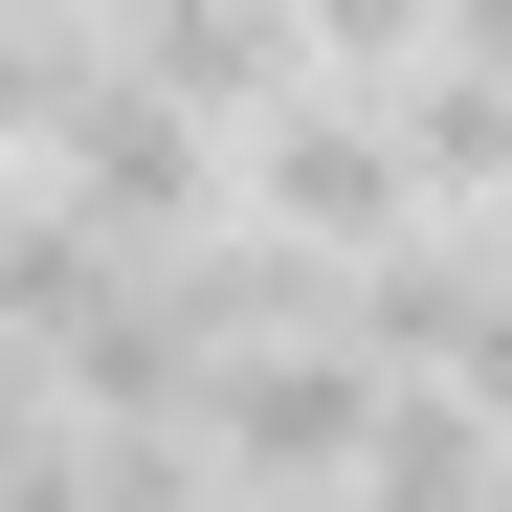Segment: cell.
Segmentation results:
<instances>
[{"instance_id":"4","label":"cell","mask_w":512,"mask_h":512,"mask_svg":"<svg viewBox=\"0 0 512 512\" xmlns=\"http://www.w3.org/2000/svg\"><path fill=\"white\" fill-rule=\"evenodd\" d=\"M90 23H112L179 112H223V134H268V112L312 90V0H90Z\"/></svg>"},{"instance_id":"2","label":"cell","mask_w":512,"mask_h":512,"mask_svg":"<svg viewBox=\"0 0 512 512\" xmlns=\"http://www.w3.org/2000/svg\"><path fill=\"white\" fill-rule=\"evenodd\" d=\"M245 223H290V245H334V268H379V245H423L446 201H423V156H401V112L312 67V90H290L268 134H245Z\"/></svg>"},{"instance_id":"8","label":"cell","mask_w":512,"mask_h":512,"mask_svg":"<svg viewBox=\"0 0 512 512\" xmlns=\"http://www.w3.org/2000/svg\"><path fill=\"white\" fill-rule=\"evenodd\" d=\"M23 23H67V0H23Z\"/></svg>"},{"instance_id":"6","label":"cell","mask_w":512,"mask_h":512,"mask_svg":"<svg viewBox=\"0 0 512 512\" xmlns=\"http://www.w3.org/2000/svg\"><path fill=\"white\" fill-rule=\"evenodd\" d=\"M312 67L334 90H401V67H446V0H312Z\"/></svg>"},{"instance_id":"5","label":"cell","mask_w":512,"mask_h":512,"mask_svg":"<svg viewBox=\"0 0 512 512\" xmlns=\"http://www.w3.org/2000/svg\"><path fill=\"white\" fill-rule=\"evenodd\" d=\"M379 112H401V156H423V201H446V223H490V201H512V67H468V45H446V67H401Z\"/></svg>"},{"instance_id":"3","label":"cell","mask_w":512,"mask_h":512,"mask_svg":"<svg viewBox=\"0 0 512 512\" xmlns=\"http://www.w3.org/2000/svg\"><path fill=\"white\" fill-rule=\"evenodd\" d=\"M379 379H401V357H357V334H268V357H223V379H201V446H223V490H357V446H379Z\"/></svg>"},{"instance_id":"1","label":"cell","mask_w":512,"mask_h":512,"mask_svg":"<svg viewBox=\"0 0 512 512\" xmlns=\"http://www.w3.org/2000/svg\"><path fill=\"white\" fill-rule=\"evenodd\" d=\"M45 179L90 201L112 245H201V223H245V134L223 112H179L156 67L90 23V90H67V134H45Z\"/></svg>"},{"instance_id":"7","label":"cell","mask_w":512,"mask_h":512,"mask_svg":"<svg viewBox=\"0 0 512 512\" xmlns=\"http://www.w3.org/2000/svg\"><path fill=\"white\" fill-rule=\"evenodd\" d=\"M223 512H357V490H223Z\"/></svg>"}]
</instances>
